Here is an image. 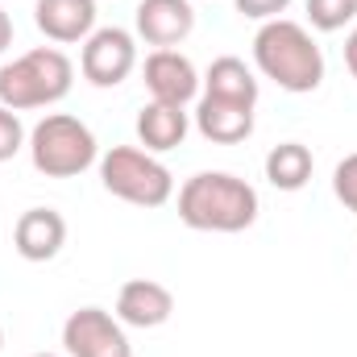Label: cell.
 Returning <instances> with one entry per match:
<instances>
[{
    "label": "cell",
    "mask_w": 357,
    "mask_h": 357,
    "mask_svg": "<svg viewBox=\"0 0 357 357\" xmlns=\"http://www.w3.org/2000/svg\"><path fill=\"white\" fill-rule=\"evenodd\" d=\"M204 96H220V100H237V104L258 108V79L241 59L225 54V59H212V67L204 75Z\"/></svg>",
    "instance_id": "cell-15"
},
{
    "label": "cell",
    "mask_w": 357,
    "mask_h": 357,
    "mask_svg": "<svg viewBox=\"0 0 357 357\" xmlns=\"http://www.w3.org/2000/svg\"><path fill=\"white\" fill-rule=\"evenodd\" d=\"M0 349H4V328H0Z\"/></svg>",
    "instance_id": "cell-24"
},
{
    "label": "cell",
    "mask_w": 357,
    "mask_h": 357,
    "mask_svg": "<svg viewBox=\"0 0 357 357\" xmlns=\"http://www.w3.org/2000/svg\"><path fill=\"white\" fill-rule=\"evenodd\" d=\"M29 162L46 178H75L100 162L96 133L71 112H50L29 129Z\"/></svg>",
    "instance_id": "cell-4"
},
{
    "label": "cell",
    "mask_w": 357,
    "mask_h": 357,
    "mask_svg": "<svg viewBox=\"0 0 357 357\" xmlns=\"http://www.w3.org/2000/svg\"><path fill=\"white\" fill-rule=\"evenodd\" d=\"M67 245V220L54 208H25L13 225V250L25 262H50Z\"/></svg>",
    "instance_id": "cell-10"
},
{
    "label": "cell",
    "mask_w": 357,
    "mask_h": 357,
    "mask_svg": "<svg viewBox=\"0 0 357 357\" xmlns=\"http://www.w3.org/2000/svg\"><path fill=\"white\" fill-rule=\"evenodd\" d=\"M254 63L266 79L295 96H307L324 84V50L316 46L307 25L287 17L262 21V29L254 33Z\"/></svg>",
    "instance_id": "cell-2"
},
{
    "label": "cell",
    "mask_w": 357,
    "mask_h": 357,
    "mask_svg": "<svg viewBox=\"0 0 357 357\" xmlns=\"http://www.w3.org/2000/svg\"><path fill=\"white\" fill-rule=\"evenodd\" d=\"M142 75H146L150 100L175 104V108H187V104L199 96V84H204L199 71H195V63H191L187 54H178V50H154V54L146 59Z\"/></svg>",
    "instance_id": "cell-8"
},
{
    "label": "cell",
    "mask_w": 357,
    "mask_h": 357,
    "mask_svg": "<svg viewBox=\"0 0 357 357\" xmlns=\"http://www.w3.org/2000/svg\"><path fill=\"white\" fill-rule=\"evenodd\" d=\"M8 46H13V17L0 8V54H4Z\"/></svg>",
    "instance_id": "cell-21"
},
{
    "label": "cell",
    "mask_w": 357,
    "mask_h": 357,
    "mask_svg": "<svg viewBox=\"0 0 357 357\" xmlns=\"http://www.w3.org/2000/svg\"><path fill=\"white\" fill-rule=\"evenodd\" d=\"M241 17H254V21H274L291 8V0H233Z\"/></svg>",
    "instance_id": "cell-20"
},
{
    "label": "cell",
    "mask_w": 357,
    "mask_h": 357,
    "mask_svg": "<svg viewBox=\"0 0 357 357\" xmlns=\"http://www.w3.org/2000/svg\"><path fill=\"white\" fill-rule=\"evenodd\" d=\"M333 195L357 216V154H345L333 171Z\"/></svg>",
    "instance_id": "cell-19"
},
{
    "label": "cell",
    "mask_w": 357,
    "mask_h": 357,
    "mask_svg": "<svg viewBox=\"0 0 357 357\" xmlns=\"http://www.w3.org/2000/svg\"><path fill=\"white\" fill-rule=\"evenodd\" d=\"M345 67H349V75L357 79V29L349 33V42H345Z\"/></svg>",
    "instance_id": "cell-22"
},
{
    "label": "cell",
    "mask_w": 357,
    "mask_h": 357,
    "mask_svg": "<svg viewBox=\"0 0 357 357\" xmlns=\"http://www.w3.org/2000/svg\"><path fill=\"white\" fill-rule=\"evenodd\" d=\"M195 129H199V137H208L216 146H237V142H245L254 133V104H237V100H220V96H199Z\"/></svg>",
    "instance_id": "cell-13"
},
{
    "label": "cell",
    "mask_w": 357,
    "mask_h": 357,
    "mask_svg": "<svg viewBox=\"0 0 357 357\" xmlns=\"http://www.w3.org/2000/svg\"><path fill=\"white\" fill-rule=\"evenodd\" d=\"M175 312V295L154 278H129L116 295V320L129 328H158Z\"/></svg>",
    "instance_id": "cell-12"
},
{
    "label": "cell",
    "mask_w": 357,
    "mask_h": 357,
    "mask_svg": "<svg viewBox=\"0 0 357 357\" xmlns=\"http://www.w3.org/2000/svg\"><path fill=\"white\" fill-rule=\"evenodd\" d=\"M258 208V191L229 171H199L178 187V220L195 233H245Z\"/></svg>",
    "instance_id": "cell-1"
},
{
    "label": "cell",
    "mask_w": 357,
    "mask_h": 357,
    "mask_svg": "<svg viewBox=\"0 0 357 357\" xmlns=\"http://www.w3.org/2000/svg\"><path fill=\"white\" fill-rule=\"evenodd\" d=\"M25 142H29V137H25V125H21V116H17L13 108H4V104H0V162L17 158Z\"/></svg>",
    "instance_id": "cell-18"
},
{
    "label": "cell",
    "mask_w": 357,
    "mask_h": 357,
    "mask_svg": "<svg viewBox=\"0 0 357 357\" xmlns=\"http://www.w3.org/2000/svg\"><path fill=\"white\" fill-rule=\"evenodd\" d=\"M33 357H63V354H33Z\"/></svg>",
    "instance_id": "cell-23"
},
{
    "label": "cell",
    "mask_w": 357,
    "mask_h": 357,
    "mask_svg": "<svg viewBox=\"0 0 357 357\" xmlns=\"http://www.w3.org/2000/svg\"><path fill=\"white\" fill-rule=\"evenodd\" d=\"M191 121L187 112L175 108V104H158L150 100L142 112H137V142L150 150V154H167V150H178L183 137H187Z\"/></svg>",
    "instance_id": "cell-14"
},
{
    "label": "cell",
    "mask_w": 357,
    "mask_h": 357,
    "mask_svg": "<svg viewBox=\"0 0 357 357\" xmlns=\"http://www.w3.org/2000/svg\"><path fill=\"white\" fill-rule=\"evenodd\" d=\"M33 25L59 46L88 42L96 33V0H38Z\"/></svg>",
    "instance_id": "cell-11"
},
{
    "label": "cell",
    "mask_w": 357,
    "mask_h": 357,
    "mask_svg": "<svg viewBox=\"0 0 357 357\" xmlns=\"http://www.w3.org/2000/svg\"><path fill=\"white\" fill-rule=\"evenodd\" d=\"M357 17V0H307V21L320 33H337Z\"/></svg>",
    "instance_id": "cell-17"
},
{
    "label": "cell",
    "mask_w": 357,
    "mask_h": 357,
    "mask_svg": "<svg viewBox=\"0 0 357 357\" xmlns=\"http://www.w3.org/2000/svg\"><path fill=\"white\" fill-rule=\"evenodd\" d=\"M312 171H316V158L303 142H282L266 154V178L278 191H303Z\"/></svg>",
    "instance_id": "cell-16"
},
{
    "label": "cell",
    "mask_w": 357,
    "mask_h": 357,
    "mask_svg": "<svg viewBox=\"0 0 357 357\" xmlns=\"http://www.w3.org/2000/svg\"><path fill=\"white\" fill-rule=\"evenodd\" d=\"M137 67V38L121 25H104L84 42L79 54V71L91 88H116L133 75Z\"/></svg>",
    "instance_id": "cell-6"
},
{
    "label": "cell",
    "mask_w": 357,
    "mask_h": 357,
    "mask_svg": "<svg viewBox=\"0 0 357 357\" xmlns=\"http://www.w3.org/2000/svg\"><path fill=\"white\" fill-rule=\"evenodd\" d=\"M100 183L108 195L133 208H162L175 195V175L137 146H112L108 154H100Z\"/></svg>",
    "instance_id": "cell-5"
},
{
    "label": "cell",
    "mask_w": 357,
    "mask_h": 357,
    "mask_svg": "<svg viewBox=\"0 0 357 357\" xmlns=\"http://www.w3.org/2000/svg\"><path fill=\"white\" fill-rule=\"evenodd\" d=\"M71 84H75L71 59L59 46H33L0 67V104L13 112L50 108V104L67 100Z\"/></svg>",
    "instance_id": "cell-3"
},
{
    "label": "cell",
    "mask_w": 357,
    "mask_h": 357,
    "mask_svg": "<svg viewBox=\"0 0 357 357\" xmlns=\"http://www.w3.org/2000/svg\"><path fill=\"white\" fill-rule=\"evenodd\" d=\"M133 21H137V38L146 46L175 50L195 29V8H191V0H142Z\"/></svg>",
    "instance_id": "cell-9"
},
{
    "label": "cell",
    "mask_w": 357,
    "mask_h": 357,
    "mask_svg": "<svg viewBox=\"0 0 357 357\" xmlns=\"http://www.w3.org/2000/svg\"><path fill=\"white\" fill-rule=\"evenodd\" d=\"M63 349H67V357H133L125 324L104 307H79L67 316Z\"/></svg>",
    "instance_id": "cell-7"
}]
</instances>
